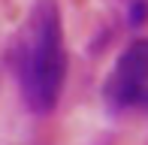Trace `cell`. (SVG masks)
<instances>
[{"mask_svg":"<svg viewBox=\"0 0 148 145\" xmlns=\"http://www.w3.org/2000/svg\"><path fill=\"white\" fill-rule=\"evenodd\" d=\"M106 100L118 109L145 106L148 100V39H136L121 51L106 82Z\"/></svg>","mask_w":148,"mask_h":145,"instance_id":"obj_2","label":"cell"},{"mask_svg":"<svg viewBox=\"0 0 148 145\" xmlns=\"http://www.w3.org/2000/svg\"><path fill=\"white\" fill-rule=\"evenodd\" d=\"M15 76L24 106L33 115H49L58 109L66 82V45L55 0H39L30 9L15 49Z\"/></svg>","mask_w":148,"mask_h":145,"instance_id":"obj_1","label":"cell"}]
</instances>
